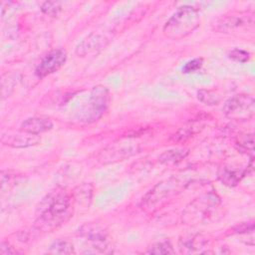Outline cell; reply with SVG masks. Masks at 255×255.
I'll use <instances>...</instances> for the list:
<instances>
[{
    "label": "cell",
    "mask_w": 255,
    "mask_h": 255,
    "mask_svg": "<svg viewBox=\"0 0 255 255\" xmlns=\"http://www.w3.org/2000/svg\"><path fill=\"white\" fill-rule=\"evenodd\" d=\"M1 141L5 145L17 148L29 147L35 145L41 141L39 134H34L28 131H25L20 128V130L11 131L7 130L1 136Z\"/></svg>",
    "instance_id": "cell-8"
},
{
    "label": "cell",
    "mask_w": 255,
    "mask_h": 255,
    "mask_svg": "<svg viewBox=\"0 0 255 255\" xmlns=\"http://www.w3.org/2000/svg\"><path fill=\"white\" fill-rule=\"evenodd\" d=\"M244 174H245V171L239 172V171L225 168L222 171V173L219 175V177L224 184L233 186V185H236L238 183V181H240V179L244 176Z\"/></svg>",
    "instance_id": "cell-13"
},
{
    "label": "cell",
    "mask_w": 255,
    "mask_h": 255,
    "mask_svg": "<svg viewBox=\"0 0 255 255\" xmlns=\"http://www.w3.org/2000/svg\"><path fill=\"white\" fill-rule=\"evenodd\" d=\"M202 64H203V60L201 58H195V59H192L190 61H188L182 68V72L185 73V74H188V73H194L196 71H198L201 67H202Z\"/></svg>",
    "instance_id": "cell-19"
},
{
    "label": "cell",
    "mask_w": 255,
    "mask_h": 255,
    "mask_svg": "<svg viewBox=\"0 0 255 255\" xmlns=\"http://www.w3.org/2000/svg\"><path fill=\"white\" fill-rule=\"evenodd\" d=\"M41 10L52 17H55L59 14V12L61 11V3L58 1H47L44 2L41 6Z\"/></svg>",
    "instance_id": "cell-17"
},
{
    "label": "cell",
    "mask_w": 255,
    "mask_h": 255,
    "mask_svg": "<svg viewBox=\"0 0 255 255\" xmlns=\"http://www.w3.org/2000/svg\"><path fill=\"white\" fill-rule=\"evenodd\" d=\"M19 75L17 73H9L3 76L1 81V95L2 99H5L6 97H9L11 92L14 90L15 85L18 83V77Z\"/></svg>",
    "instance_id": "cell-12"
},
{
    "label": "cell",
    "mask_w": 255,
    "mask_h": 255,
    "mask_svg": "<svg viewBox=\"0 0 255 255\" xmlns=\"http://www.w3.org/2000/svg\"><path fill=\"white\" fill-rule=\"evenodd\" d=\"M146 252L152 253V254H173L174 253L172 246L168 241L156 242L153 245H151Z\"/></svg>",
    "instance_id": "cell-14"
},
{
    "label": "cell",
    "mask_w": 255,
    "mask_h": 255,
    "mask_svg": "<svg viewBox=\"0 0 255 255\" xmlns=\"http://www.w3.org/2000/svg\"><path fill=\"white\" fill-rule=\"evenodd\" d=\"M78 234L80 237H83L92 242L93 245L90 248H94V250L91 253L112 252L111 250H108L110 246L107 243L108 230L105 226L96 222H89L79 228Z\"/></svg>",
    "instance_id": "cell-6"
},
{
    "label": "cell",
    "mask_w": 255,
    "mask_h": 255,
    "mask_svg": "<svg viewBox=\"0 0 255 255\" xmlns=\"http://www.w3.org/2000/svg\"><path fill=\"white\" fill-rule=\"evenodd\" d=\"M51 254H75V248L71 241L67 239H57L49 247Z\"/></svg>",
    "instance_id": "cell-10"
},
{
    "label": "cell",
    "mask_w": 255,
    "mask_h": 255,
    "mask_svg": "<svg viewBox=\"0 0 255 255\" xmlns=\"http://www.w3.org/2000/svg\"><path fill=\"white\" fill-rule=\"evenodd\" d=\"M229 58L234 60V61H237V62H240V63H245L249 60L250 58V54L245 51V50H242V49H233L229 52L228 54Z\"/></svg>",
    "instance_id": "cell-18"
},
{
    "label": "cell",
    "mask_w": 255,
    "mask_h": 255,
    "mask_svg": "<svg viewBox=\"0 0 255 255\" xmlns=\"http://www.w3.org/2000/svg\"><path fill=\"white\" fill-rule=\"evenodd\" d=\"M187 153L185 149H168L158 156V160L161 163H176L181 161Z\"/></svg>",
    "instance_id": "cell-11"
},
{
    "label": "cell",
    "mask_w": 255,
    "mask_h": 255,
    "mask_svg": "<svg viewBox=\"0 0 255 255\" xmlns=\"http://www.w3.org/2000/svg\"><path fill=\"white\" fill-rule=\"evenodd\" d=\"M239 145L244 149H250V151H253V134H246L243 139L239 140Z\"/></svg>",
    "instance_id": "cell-20"
},
{
    "label": "cell",
    "mask_w": 255,
    "mask_h": 255,
    "mask_svg": "<svg viewBox=\"0 0 255 255\" xmlns=\"http://www.w3.org/2000/svg\"><path fill=\"white\" fill-rule=\"evenodd\" d=\"M197 98L200 102L204 103L205 105H210V106L218 105L220 102L219 96H217L214 93H212L211 91H207V90L198 91Z\"/></svg>",
    "instance_id": "cell-16"
},
{
    "label": "cell",
    "mask_w": 255,
    "mask_h": 255,
    "mask_svg": "<svg viewBox=\"0 0 255 255\" xmlns=\"http://www.w3.org/2000/svg\"><path fill=\"white\" fill-rule=\"evenodd\" d=\"M227 118L233 121H248L255 113V101L250 95L240 94L230 98L223 107Z\"/></svg>",
    "instance_id": "cell-3"
},
{
    "label": "cell",
    "mask_w": 255,
    "mask_h": 255,
    "mask_svg": "<svg viewBox=\"0 0 255 255\" xmlns=\"http://www.w3.org/2000/svg\"><path fill=\"white\" fill-rule=\"evenodd\" d=\"M200 18L197 10L191 6H183L168 19L163 33L170 39H181L192 33L199 26Z\"/></svg>",
    "instance_id": "cell-2"
},
{
    "label": "cell",
    "mask_w": 255,
    "mask_h": 255,
    "mask_svg": "<svg viewBox=\"0 0 255 255\" xmlns=\"http://www.w3.org/2000/svg\"><path fill=\"white\" fill-rule=\"evenodd\" d=\"M67 52L63 49H54L47 53L37 66L35 73L39 78H44L57 72L66 62Z\"/></svg>",
    "instance_id": "cell-7"
},
{
    "label": "cell",
    "mask_w": 255,
    "mask_h": 255,
    "mask_svg": "<svg viewBox=\"0 0 255 255\" xmlns=\"http://www.w3.org/2000/svg\"><path fill=\"white\" fill-rule=\"evenodd\" d=\"M241 23H242V21H241L240 18L229 16V17H225V18L221 19L216 24L217 25L216 29L219 30V31H227V30L233 29L235 27H238Z\"/></svg>",
    "instance_id": "cell-15"
},
{
    "label": "cell",
    "mask_w": 255,
    "mask_h": 255,
    "mask_svg": "<svg viewBox=\"0 0 255 255\" xmlns=\"http://www.w3.org/2000/svg\"><path fill=\"white\" fill-rule=\"evenodd\" d=\"M53 128V123L48 118L44 117H35L30 118L24 121L21 124V129L34 133L40 134L50 130Z\"/></svg>",
    "instance_id": "cell-9"
},
{
    "label": "cell",
    "mask_w": 255,
    "mask_h": 255,
    "mask_svg": "<svg viewBox=\"0 0 255 255\" xmlns=\"http://www.w3.org/2000/svg\"><path fill=\"white\" fill-rule=\"evenodd\" d=\"M0 253L1 254H12V253H16V250H14L12 248V246H10L7 242H2L1 246H0Z\"/></svg>",
    "instance_id": "cell-21"
},
{
    "label": "cell",
    "mask_w": 255,
    "mask_h": 255,
    "mask_svg": "<svg viewBox=\"0 0 255 255\" xmlns=\"http://www.w3.org/2000/svg\"><path fill=\"white\" fill-rule=\"evenodd\" d=\"M110 100L109 90L104 86L94 87L91 92V97L87 109L83 112L82 121L93 123L99 120L108 108Z\"/></svg>",
    "instance_id": "cell-5"
},
{
    "label": "cell",
    "mask_w": 255,
    "mask_h": 255,
    "mask_svg": "<svg viewBox=\"0 0 255 255\" xmlns=\"http://www.w3.org/2000/svg\"><path fill=\"white\" fill-rule=\"evenodd\" d=\"M220 203L219 198L212 193H208L196 198L183 211L182 218L185 222L201 221L211 214L212 208Z\"/></svg>",
    "instance_id": "cell-4"
},
{
    "label": "cell",
    "mask_w": 255,
    "mask_h": 255,
    "mask_svg": "<svg viewBox=\"0 0 255 255\" xmlns=\"http://www.w3.org/2000/svg\"><path fill=\"white\" fill-rule=\"evenodd\" d=\"M73 214L71 199L63 188L51 190L37 208L36 226L43 231H51L68 221Z\"/></svg>",
    "instance_id": "cell-1"
}]
</instances>
